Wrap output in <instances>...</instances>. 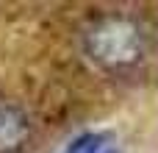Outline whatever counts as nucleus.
I'll use <instances>...</instances> for the list:
<instances>
[{"label":"nucleus","instance_id":"3","mask_svg":"<svg viewBox=\"0 0 158 153\" xmlns=\"http://www.w3.org/2000/svg\"><path fill=\"white\" fill-rule=\"evenodd\" d=\"M67 153H119V151L106 134H83L81 139H75L69 145Z\"/></svg>","mask_w":158,"mask_h":153},{"label":"nucleus","instance_id":"1","mask_svg":"<svg viewBox=\"0 0 158 153\" xmlns=\"http://www.w3.org/2000/svg\"><path fill=\"white\" fill-rule=\"evenodd\" d=\"M86 53L97 64L111 70L131 67L144 53V33L136 22L125 17H108L86 33Z\"/></svg>","mask_w":158,"mask_h":153},{"label":"nucleus","instance_id":"2","mask_svg":"<svg viewBox=\"0 0 158 153\" xmlns=\"http://www.w3.org/2000/svg\"><path fill=\"white\" fill-rule=\"evenodd\" d=\"M28 137V120L19 109L0 103V153H17Z\"/></svg>","mask_w":158,"mask_h":153}]
</instances>
